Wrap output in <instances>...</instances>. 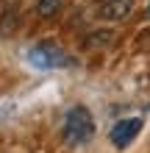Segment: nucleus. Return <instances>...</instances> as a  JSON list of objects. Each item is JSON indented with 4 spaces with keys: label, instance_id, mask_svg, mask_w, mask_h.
I'll return each instance as SVG.
<instances>
[{
    "label": "nucleus",
    "instance_id": "nucleus-2",
    "mask_svg": "<svg viewBox=\"0 0 150 153\" xmlns=\"http://www.w3.org/2000/svg\"><path fill=\"white\" fill-rule=\"evenodd\" d=\"M28 61L36 70H56V67H64L69 59L56 42H39L28 50Z\"/></svg>",
    "mask_w": 150,
    "mask_h": 153
},
{
    "label": "nucleus",
    "instance_id": "nucleus-4",
    "mask_svg": "<svg viewBox=\"0 0 150 153\" xmlns=\"http://www.w3.org/2000/svg\"><path fill=\"white\" fill-rule=\"evenodd\" d=\"M131 8H134V0H106L100 6V17L103 20H122L131 14Z\"/></svg>",
    "mask_w": 150,
    "mask_h": 153
},
{
    "label": "nucleus",
    "instance_id": "nucleus-7",
    "mask_svg": "<svg viewBox=\"0 0 150 153\" xmlns=\"http://www.w3.org/2000/svg\"><path fill=\"white\" fill-rule=\"evenodd\" d=\"M145 20H150V6H147V11H145Z\"/></svg>",
    "mask_w": 150,
    "mask_h": 153
},
{
    "label": "nucleus",
    "instance_id": "nucleus-1",
    "mask_svg": "<svg viewBox=\"0 0 150 153\" xmlns=\"http://www.w3.org/2000/svg\"><path fill=\"white\" fill-rule=\"evenodd\" d=\"M95 137V120L83 106L69 109L64 117V142L67 145H83Z\"/></svg>",
    "mask_w": 150,
    "mask_h": 153
},
{
    "label": "nucleus",
    "instance_id": "nucleus-5",
    "mask_svg": "<svg viewBox=\"0 0 150 153\" xmlns=\"http://www.w3.org/2000/svg\"><path fill=\"white\" fill-rule=\"evenodd\" d=\"M61 3L64 0H36V11H39V17H53L61 8Z\"/></svg>",
    "mask_w": 150,
    "mask_h": 153
},
{
    "label": "nucleus",
    "instance_id": "nucleus-3",
    "mask_svg": "<svg viewBox=\"0 0 150 153\" xmlns=\"http://www.w3.org/2000/svg\"><path fill=\"white\" fill-rule=\"evenodd\" d=\"M139 131H142V120H139V117H128V120H120L117 125H114L109 137H111V142L117 148H128L131 142L136 139Z\"/></svg>",
    "mask_w": 150,
    "mask_h": 153
},
{
    "label": "nucleus",
    "instance_id": "nucleus-6",
    "mask_svg": "<svg viewBox=\"0 0 150 153\" xmlns=\"http://www.w3.org/2000/svg\"><path fill=\"white\" fill-rule=\"evenodd\" d=\"M109 39H114V33L111 31H100V33H92L89 36V45H106Z\"/></svg>",
    "mask_w": 150,
    "mask_h": 153
}]
</instances>
